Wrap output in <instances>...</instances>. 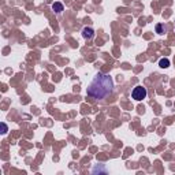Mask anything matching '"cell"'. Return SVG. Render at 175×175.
<instances>
[{"mask_svg":"<svg viewBox=\"0 0 175 175\" xmlns=\"http://www.w3.org/2000/svg\"><path fill=\"white\" fill-rule=\"evenodd\" d=\"M114 90V80L111 75L103 74V73H97L93 77L92 82L89 83L88 89H86V95L89 97L95 98V100H103L107 96H110Z\"/></svg>","mask_w":175,"mask_h":175,"instance_id":"cell-1","label":"cell"},{"mask_svg":"<svg viewBox=\"0 0 175 175\" xmlns=\"http://www.w3.org/2000/svg\"><path fill=\"white\" fill-rule=\"evenodd\" d=\"M164 32H166V27H164L161 23H157L156 25V33H159V34H163Z\"/></svg>","mask_w":175,"mask_h":175,"instance_id":"cell-7","label":"cell"},{"mask_svg":"<svg viewBox=\"0 0 175 175\" xmlns=\"http://www.w3.org/2000/svg\"><path fill=\"white\" fill-rule=\"evenodd\" d=\"M2 127H3V131H2V133L6 134L7 133V126H6V123H2Z\"/></svg>","mask_w":175,"mask_h":175,"instance_id":"cell-8","label":"cell"},{"mask_svg":"<svg viewBox=\"0 0 175 175\" xmlns=\"http://www.w3.org/2000/svg\"><path fill=\"white\" fill-rule=\"evenodd\" d=\"M92 172H93V174H97V172H98V174H107L108 170L105 168V167H104L103 164H97V166L93 167Z\"/></svg>","mask_w":175,"mask_h":175,"instance_id":"cell-4","label":"cell"},{"mask_svg":"<svg viewBox=\"0 0 175 175\" xmlns=\"http://www.w3.org/2000/svg\"><path fill=\"white\" fill-rule=\"evenodd\" d=\"M82 36H83V39H86V40H90L93 36H95V30L92 29V27H83L82 29Z\"/></svg>","mask_w":175,"mask_h":175,"instance_id":"cell-3","label":"cell"},{"mask_svg":"<svg viewBox=\"0 0 175 175\" xmlns=\"http://www.w3.org/2000/svg\"><path fill=\"white\" fill-rule=\"evenodd\" d=\"M131 97L137 101L144 100V98L146 97V89L144 86H136L133 89V92H131Z\"/></svg>","mask_w":175,"mask_h":175,"instance_id":"cell-2","label":"cell"},{"mask_svg":"<svg viewBox=\"0 0 175 175\" xmlns=\"http://www.w3.org/2000/svg\"><path fill=\"white\" fill-rule=\"evenodd\" d=\"M52 10H54L55 12H58V14H60V12L63 11V4L59 3V2H55V3L52 4Z\"/></svg>","mask_w":175,"mask_h":175,"instance_id":"cell-5","label":"cell"},{"mask_svg":"<svg viewBox=\"0 0 175 175\" xmlns=\"http://www.w3.org/2000/svg\"><path fill=\"white\" fill-rule=\"evenodd\" d=\"M159 66H160L161 68L168 67V66H170V60H168V59H166V58H163V59L159 60Z\"/></svg>","mask_w":175,"mask_h":175,"instance_id":"cell-6","label":"cell"}]
</instances>
